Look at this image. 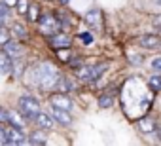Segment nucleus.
<instances>
[{"mask_svg":"<svg viewBox=\"0 0 161 146\" xmlns=\"http://www.w3.org/2000/svg\"><path fill=\"white\" fill-rule=\"evenodd\" d=\"M114 104V97L112 95H101L99 97V106L101 108H110Z\"/></svg>","mask_w":161,"mask_h":146,"instance_id":"25","label":"nucleus"},{"mask_svg":"<svg viewBox=\"0 0 161 146\" xmlns=\"http://www.w3.org/2000/svg\"><path fill=\"white\" fill-rule=\"evenodd\" d=\"M68 2H70V0H59V4H61V6H66Z\"/></svg>","mask_w":161,"mask_h":146,"instance_id":"33","label":"nucleus"},{"mask_svg":"<svg viewBox=\"0 0 161 146\" xmlns=\"http://www.w3.org/2000/svg\"><path fill=\"white\" fill-rule=\"evenodd\" d=\"M150 66H152V70L161 72V55H155L153 59H150Z\"/></svg>","mask_w":161,"mask_h":146,"instance_id":"28","label":"nucleus"},{"mask_svg":"<svg viewBox=\"0 0 161 146\" xmlns=\"http://www.w3.org/2000/svg\"><path fill=\"white\" fill-rule=\"evenodd\" d=\"M27 121H29V120H27L21 112H15V110L8 108V121H6V123L15 125V127H19V129H25V127H27Z\"/></svg>","mask_w":161,"mask_h":146,"instance_id":"14","label":"nucleus"},{"mask_svg":"<svg viewBox=\"0 0 161 146\" xmlns=\"http://www.w3.org/2000/svg\"><path fill=\"white\" fill-rule=\"evenodd\" d=\"M74 89H76V80H74V78H70L68 74H61V78H59V82H57V86H55V89H53V91L70 93V91H74Z\"/></svg>","mask_w":161,"mask_h":146,"instance_id":"12","label":"nucleus"},{"mask_svg":"<svg viewBox=\"0 0 161 146\" xmlns=\"http://www.w3.org/2000/svg\"><path fill=\"white\" fill-rule=\"evenodd\" d=\"M8 121V108L0 106V123H6Z\"/></svg>","mask_w":161,"mask_h":146,"instance_id":"30","label":"nucleus"},{"mask_svg":"<svg viewBox=\"0 0 161 146\" xmlns=\"http://www.w3.org/2000/svg\"><path fill=\"white\" fill-rule=\"evenodd\" d=\"M12 65H14V59L0 48V74H12Z\"/></svg>","mask_w":161,"mask_h":146,"instance_id":"18","label":"nucleus"},{"mask_svg":"<svg viewBox=\"0 0 161 146\" xmlns=\"http://www.w3.org/2000/svg\"><path fill=\"white\" fill-rule=\"evenodd\" d=\"M138 48H144V49H159L161 48V34L159 32H152V34H140L138 40H136Z\"/></svg>","mask_w":161,"mask_h":146,"instance_id":"9","label":"nucleus"},{"mask_svg":"<svg viewBox=\"0 0 161 146\" xmlns=\"http://www.w3.org/2000/svg\"><path fill=\"white\" fill-rule=\"evenodd\" d=\"M31 4V0H17L15 2V10H17V15H25L27 14V8Z\"/></svg>","mask_w":161,"mask_h":146,"instance_id":"24","label":"nucleus"},{"mask_svg":"<svg viewBox=\"0 0 161 146\" xmlns=\"http://www.w3.org/2000/svg\"><path fill=\"white\" fill-rule=\"evenodd\" d=\"M2 49H4V51H6L12 59L25 57V53H27V48H25L23 40H17V38H10V40L2 46Z\"/></svg>","mask_w":161,"mask_h":146,"instance_id":"8","label":"nucleus"},{"mask_svg":"<svg viewBox=\"0 0 161 146\" xmlns=\"http://www.w3.org/2000/svg\"><path fill=\"white\" fill-rule=\"evenodd\" d=\"M136 127H138V131H140V133L150 135V133H153V131L157 129V123H155V120H153V118L146 116V118H140V120L136 121Z\"/></svg>","mask_w":161,"mask_h":146,"instance_id":"16","label":"nucleus"},{"mask_svg":"<svg viewBox=\"0 0 161 146\" xmlns=\"http://www.w3.org/2000/svg\"><path fill=\"white\" fill-rule=\"evenodd\" d=\"M84 63H86V61H84V57H70L66 65H68L70 68H74V70H76V68H80V66H82Z\"/></svg>","mask_w":161,"mask_h":146,"instance_id":"27","label":"nucleus"},{"mask_svg":"<svg viewBox=\"0 0 161 146\" xmlns=\"http://www.w3.org/2000/svg\"><path fill=\"white\" fill-rule=\"evenodd\" d=\"M76 38H78L80 42H84V46H93V42H95V38H93V32H87V31L80 32Z\"/></svg>","mask_w":161,"mask_h":146,"instance_id":"23","label":"nucleus"},{"mask_svg":"<svg viewBox=\"0 0 161 146\" xmlns=\"http://www.w3.org/2000/svg\"><path fill=\"white\" fill-rule=\"evenodd\" d=\"M31 121L34 123V127L44 129V131H49V129H53V125H55V120H53L51 112H42V110H40Z\"/></svg>","mask_w":161,"mask_h":146,"instance_id":"10","label":"nucleus"},{"mask_svg":"<svg viewBox=\"0 0 161 146\" xmlns=\"http://www.w3.org/2000/svg\"><path fill=\"white\" fill-rule=\"evenodd\" d=\"M17 110H19L27 120H32V118L42 110V104H40L38 97L27 93V95H21V97L17 99Z\"/></svg>","mask_w":161,"mask_h":146,"instance_id":"4","label":"nucleus"},{"mask_svg":"<svg viewBox=\"0 0 161 146\" xmlns=\"http://www.w3.org/2000/svg\"><path fill=\"white\" fill-rule=\"evenodd\" d=\"M148 87H150V91L159 93L161 91V74H152L148 78Z\"/></svg>","mask_w":161,"mask_h":146,"instance_id":"21","label":"nucleus"},{"mask_svg":"<svg viewBox=\"0 0 161 146\" xmlns=\"http://www.w3.org/2000/svg\"><path fill=\"white\" fill-rule=\"evenodd\" d=\"M47 101H49V106H55V108H63V110H68V112L74 108V101L66 93H61V91H49Z\"/></svg>","mask_w":161,"mask_h":146,"instance_id":"6","label":"nucleus"},{"mask_svg":"<svg viewBox=\"0 0 161 146\" xmlns=\"http://www.w3.org/2000/svg\"><path fill=\"white\" fill-rule=\"evenodd\" d=\"M153 2H155V4H159V6H161V0H153Z\"/></svg>","mask_w":161,"mask_h":146,"instance_id":"34","label":"nucleus"},{"mask_svg":"<svg viewBox=\"0 0 161 146\" xmlns=\"http://www.w3.org/2000/svg\"><path fill=\"white\" fill-rule=\"evenodd\" d=\"M34 25H36V31H38L44 38H49L51 34H55V32L63 31L53 12H42V14H40V17H38V21H36Z\"/></svg>","mask_w":161,"mask_h":146,"instance_id":"3","label":"nucleus"},{"mask_svg":"<svg viewBox=\"0 0 161 146\" xmlns=\"http://www.w3.org/2000/svg\"><path fill=\"white\" fill-rule=\"evenodd\" d=\"M2 2H4L10 10H12V8H15V2H17V0H2Z\"/></svg>","mask_w":161,"mask_h":146,"instance_id":"32","label":"nucleus"},{"mask_svg":"<svg viewBox=\"0 0 161 146\" xmlns=\"http://www.w3.org/2000/svg\"><path fill=\"white\" fill-rule=\"evenodd\" d=\"M10 34H12V38H17V40H27L31 36V32L27 31V27L23 23H19V21H15V23L10 25Z\"/></svg>","mask_w":161,"mask_h":146,"instance_id":"15","label":"nucleus"},{"mask_svg":"<svg viewBox=\"0 0 161 146\" xmlns=\"http://www.w3.org/2000/svg\"><path fill=\"white\" fill-rule=\"evenodd\" d=\"M157 137H159V138H161V127H159V133H157Z\"/></svg>","mask_w":161,"mask_h":146,"instance_id":"35","label":"nucleus"},{"mask_svg":"<svg viewBox=\"0 0 161 146\" xmlns=\"http://www.w3.org/2000/svg\"><path fill=\"white\" fill-rule=\"evenodd\" d=\"M49 42V46L53 49H63V48H72V36L66 31H59L55 34H51L49 38H46Z\"/></svg>","mask_w":161,"mask_h":146,"instance_id":"7","label":"nucleus"},{"mask_svg":"<svg viewBox=\"0 0 161 146\" xmlns=\"http://www.w3.org/2000/svg\"><path fill=\"white\" fill-rule=\"evenodd\" d=\"M10 17H12V14H10V8L0 0V27L2 25H6L8 21H10Z\"/></svg>","mask_w":161,"mask_h":146,"instance_id":"22","label":"nucleus"},{"mask_svg":"<svg viewBox=\"0 0 161 146\" xmlns=\"http://www.w3.org/2000/svg\"><path fill=\"white\" fill-rule=\"evenodd\" d=\"M40 14H42V8H40V4H38V2H31V4H29V8H27V14H25V17H27V21H29L31 25H34V23L38 21Z\"/></svg>","mask_w":161,"mask_h":146,"instance_id":"19","label":"nucleus"},{"mask_svg":"<svg viewBox=\"0 0 161 146\" xmlns=\"http://www.w3.org/2000/svg\"><path fill=\"white\" fill-rule=\"evenodd\" d=\"M84 19H86V23H87L89 27H93V29H101V27H103V14H101V10H89Z\"/></svg>","mask_w":161,"mask_h":146,"instance_id":"17","label":"nucleus"},{"mask_svg":"<svg viewBox=\"0 0 161 146\" xmlns=\"http://www.w3.org/2000/svg\"><path fill=\"white\" fill-rule=\"evenodd\" d=\"M61 74H63V72H61V68L55 63H51V61H40V63H36L32 66H27L23 76L29 80V86H32L38 91H42V93L47 95L49 91L55 89Z\"/></svg>","mask_w":161,"mask_h":146,"instance_id":"1","label":"nucleus"},{"mask_svg":"<svg viewBox=\"0 0 161 146\" xmlns=\"http://www.w3.org/2000/svg\"><path fill=\"white\" fill-rule=\"evenodd\" d=\"M4 137H6V144H10V146L29 144V138H27L25 129H19V127L10 125V123H4Z\"/></svg>","mask_w":161,"mask_h":146,"instance_id":"5","label":"nucleus"},{"mask_svg":"<svg viewBox=\"0 0 161 146\" xmlns=\"http://www.w3.org/2000/svg\"><path fill=\"white\" fill-rule=\"evenodd\" d=\"M152 25H153V29L161 34V14H157V15L152 17Z\"/></svg>","mask_w":161,"mask_h":146,"instance_id":"29","label":"nucleus"},{"mask_svg":"<svg viewBox=\"0 0 161 146\" xmlns=\"http://www.w3.org/2000/svg\"><path fill=\"white\" fill-rule=\"evenodd\" d=\"M12 38V34H10V29L6 27V25H2V27H0V48H2L8 40Z\"/></svg>","mask_w":161,"mask_h":146,"instance_id":"26","label":"nucleus"},{"mask_svg":"<svg viewBox=\"0 0 161 146\" xmlns=\"http://www.w3.org/2000/svg\"><path fill=\"white\" fill-rule=\"evenodd\" d=\"M106 70H108V63H93V65L84 63L80 68L74 70V78L84 82V84H93L104 74Z\"/></svg>","mask_w":161,"mask_h":146,"instance_id":"2","label":"nucleus"},{"mask_svg":"<svg viewBox=\"0 0 161 146\" xmlns=\"http://www.w3.org/2000/svg\"><path fill=\"white\" fill-rule=\"evenodd\" d=\"M51 116H53L55 123H59V125H63V127H70V125L74 123V120H72V116H70L68 110H63V108H55V106H51Z\"/></svg>","mask_w":161,"mask_h":146,"instance_id":"11","label":"nucleus"},{"mask_svg":"<svg viewBox=\"0 0 161 146\" xmlns=\"http://www.w3.org/2000/svg\"><path fill=\"white\" fill-rule=\"evenodd\" d=\"M6 144V137H4V123H0V146Z\"/></svg>","mask_w":161,"mask_h":146,"instance_id":"31","label":"nucleus"},{"mask_svg":"<svg viewBox=\"0 0 161 146\" xmlns=\"http://www.w3.org/2000/svg\"><path fill=\"white\" fill-rule=\"evenodd\" d=\"M55 14V17H57V21H59V25H61V29L63 31H68L70 29V25H72V21H70V17H68V14L66 12H53Z\"/></svg>","mask_w":161,"mask_h":146,"instance_id":"20","label":"nucleus"},{"mask_svg":"<svg viewBox=\"0 0 161 146\" xmlns=\"http://www.w3.org/2000/svg\"><path fill=\"white\" fill-rule=\"evenodd\" d=\"M27 138H29V144H34V146H44L47 144V135L44 129H32L31 133H27Z\"/></svg>","mask_w":161,"mask_h":146,"instance_id":"13","label":"nucleus"}]
</instances>
